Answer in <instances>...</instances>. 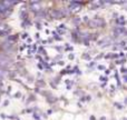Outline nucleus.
I'll list each match as a JSON object with an SVG mask.
<instances>
[{
  "label": "nucleus",
  "mask_w": 127,
  "mask_h": 120,
  "mask_svg": "<svg viewBox=\"0 0 127 120\" xmlns=\"http://www.w3.org/2000/svg\"><path fill=\"white\" fill-rule=\"evenodd\" d=\"M104 24V20L101 19H93L92 21H90L89 26L93 27V28H97V27H100Z\"/></svg>",
  "instance_id": "obj_1"
},
{
  "label": "nucleus",
  "mask_w": 127,
  "mask_h": 120,
  "mask_svg": "<svg viewBox=\"0 0 127 120\" xmlns=\"http://www.w3.org/2000/svg\"><path fill=\"white\" fill-rule=\"evenodd\" d=\"M0 62H1L2 65H6V63L9 62V58L3 57V56H0Z\"/></svg>",
  "instance_id": "obj_2"
}]
</instances>
